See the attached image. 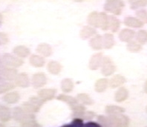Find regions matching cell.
<instances>
[{"mask_svg": "<svg viewBox=\"0 0 147 127\" xmlns=\"http://www.w3.org/2000/svg\"><path fill=\"white\" fill-rule=\"evenodd\" d=\"M43 103L44 101H42L39 97H32L29 99L28 101L23 103L22 108L28 113L34 114V112H37L41 109Z\"/></svg>", "mask_w": 147, "mask_h": 127, "instance_id": "1", "label": "cell"}, {"mask_svg": "<svg viewBox=\"0 0 147 127\" xmlns=\"http://www.w3.org/2000/svg\"><path fill=\"white\" fill-rule=\"evenodd\" d=\"M12 116L16 121L19 122L20 124L35 119L34 114L28 113L22 107H15L13 109Z\"/></svg>", "mask_w": 147, "mask_h": 127, "instance_id": "2", "label": "cell"}, {"mask_svg": "<svg viewBox=\"0 0 147 127\" xmlns=\"http://www.w3.org/2000/svg\"><path fill=\"white\" fill-rule=\"evenodd\" d=\"M2 63L5 67L10 68H18L22 66L24 63L22 58L18 57L15 55L11 54H5L1 57Z\"/></svg>", "mask_w": 147, "mask_h": 127, "instance_id": "3", "label": "cell"}, {"mask_svg": "<svg viewBox=\"0 0 147 127\" xmlns=\"http://www.w3.org/2000/svg\"><path fill=\"white\" fill-rule=\"evenodd\" d=\"M124 7V2L122 0H107L104 6L106 11L113 13L114 14L120 15Z\"/></svg>", "mask_w": 147, "mask_h": 127, "instance_id": "4", "label": "cell"}, {"mask_svg": "<svg viewBox=\"0 0 147 127\" xmlns=\"http://www.w3.org/2000/svg\"><path fill=\"white\" fill-rule=\"evenodd\" d=\"M101 73L103 76H111L116 71V66L112 59L109 57H103L101 64Z\"/></svg>", "mask_w": 147, "mask_h": 127, "instance_id": "5", "label": "cell"}, {"mask_svg": "<svg viewBox=\"0 0 147 127\" xmlns=\"http://www.w3.org/2000/svg\"><path fill=\"white\" fill-rule=\"evenodd\" d=\"M18 75V72L15 68L4 67L0 70V79L5 81H14L16 76Z\"/></svg>", "mask_w": 147, "mask_h": 127, "instance_id": "6", "label": "cell"}, {"mask_svg": "<svg viewBox=\"0 0 147 127\" xmlns=\"http://www.w3.org/2000/svg\"><path fill=\"white\" fill-rule=\"evenodd\" d=\"M32 86L35 88H40L43 87L46 84L47 77L45 74L42 72H39L34 74L31 79Z\"/></svg>", "mask_w": 147, "mask_h": 127, "instance_id": "7", "label": "cell"}, {"mask_svg": "<svg viewBox=\"0 0 147 127\" xmlns=\"http://www.w3.org/2000/svg\"><path fill=\"white\" fill-rule=\"evenodd\" d=\"M103 59V55L102 53H97L94 54L89 60L88 67L92 71H96L101 66L102 61Z\"/></svg>", "mask_w": 147, "mask_h": 127, "instance_id": "8", "label": "cell"}, {"mask_svg": "<svg viewBox=\"0 0 147 127\" xmlns=\"http://www.w3.org/2000/svg\"><path fill=\"white\" fill-rule=\"evenodd\" d=\"M57 93V90L54 88H42L38 91V97L42 101L45 102L52 100Z\"/></svg>", "mask_w": 147, "mask_h": 127, "instance_id": "9", "label": "cell"}, {"mask_svg": "<svg viewBox=\"0 0 147 127\" xmlns=\"http://www.w3.org/2000/svg\"><path fill=\"white\" fill-rule=\"evenodd\" d=\"M15 85L21 88H27L30 86V80L26 73L18 74L15 79Z\"/></svg>", "mask_w": 147, "mask_h": 127, "instance_id": "10", "label": "cell"}, {"mask_svg": "<svg viewBox=\"0 0 147 127\" xmlns=\"http://www.w3.org/2000/svg\"><path fill=\"white\" fill-rule=\"evenodd\" d=\"M135 34L136 33L131 29H123L119 34V38H120V41L128 43L131 41V40H133V39L135 37Z\"/></svg>", "mask_w": 147, "mask_h": 127, "instance_id": "11", "label": "cell"}, {"mask_svg": "<svg viewBox=\"0 0 147 127\" xmlns=\"http://www.w3.org/2000/svg\"><path fill=\"white\" fill-rule=\"evenodd\" d=\"M124 24L128 27L133 28H140L144 26V23L139 19L134 16H127L124 20Z\"/></svg>", "mask_w": 147, "mask_h": 127, "instance_id": "12", "label": "cell"}, {"mask_svg": "<svg viewBox=\"0 0 147 127\" xmlns=\"http://www.w3.org/2000/svg\"><path fill=\"white\" fill-rule=\"evenodd\" d=\"M36 51L43 57H48L52 54V49L47 43H41L36 48Z\"/></svg>", "mask_w": 147, "mask_h": 127, "instance_id": "13", "label": "cell"}, {"mask_svg": "<svg viewBox=\"0 0 147 127\" xmlns=\"http://www.w3.org/2000/svg\"><path fill=\"white\" fill-rule=\"evenodd\" d=\"M126 78L123 76L120 75V74H117V75L114 76L112 78H111V80L109 81V85L111 88H116L120 87L126 82Z\"/></svg>", "mask_w": 147, "mask_h": 127, "instance_id": "14", "label": "cell"}, {"mask_svg": "<svg viewBox=\"0 0 147 127\" xmlns=\"http://www.w3.org/2000/svg\"><path fill=\"white\" fill-rule=\"evenodd\" d=\"M29 62L32 66L35 67V68H41V67L44 66L45 63V59L41 55L34 54V55L31 56V57L29 59Z\"/></svg>", "mask_w": 147, "mask_h": 127, "instance_id": "15", "label": "cell"}, {"mask_svg": "<svg viewBox=\"0 0 147 127\" xmlns=\"http://www.w3.org/2000/svg\"><path fill=\"white\" fill-rule=\"evenodd\" d=\"M129 97V91L125 87H120L117 90L115 95V99L117 103H122Z\"/></svg>", "mask_w": 147, "mask_h": 127, "instance_id": "16", "label": "cell"}, {"mask_svg": "<svg viewBox=\"0 0 147 127\" xmlns=\"http://www.w3.org/2000/svg\"><path fill=\"white\" fill-rule=\"evenodd\" d=\"M13 51L16 57L20 58L27 57L31 54L30 49H28L27 47L24 46V45H18V46L15 47Z\"/></svg>", "mask_w": 147, "mask_h": 127, "instance_id": "17", "label": "cell"}, {"mask_svg": "<svg viewBox=\"0 0 147 127\" xmlns=\"http://www.w3.org/2000/svg\"><path fill=\"white\" fill-rule=\"evenodd\" d=\"M3 100L7 103L9 104H14L19 102V100L20 99V96L19 95L18 92L16 91H12V92H9L4 95L2 97Z\"/></svg>", "mask_w": 147, "mask_h": 127, "instance_id": "18", "label": "cell"}, {"mask_svg": "<svg viewBox=\"0 0 147 127\" xmlns=\"http://www.w3.org/2000/svg\"><path fill=\"white\" fill-rule=\"evenodd\" d=\"M47 68L49 71V73L52 74H58L61 72L62 71V67L61 64L59 62L57 61H50L47 66Z\"/></svg>", "mask_w": 147, "mask_h": 127, "instance_id": "19", "label": "cell"}, {"mask_svg": "<svg viewBox=\"0 0 147 127\" xmlns=\"http://www.w3.org/2000/svg\"><path fill=\"white\" fill-rule=\"evenodd\" d=\"M90 46L94 50H101L103 48L102 37L100 35H96L90 40Z\"/></svg>", "mask_w": 147, "mask_h": 127, "instance_id": "20", "label": "cell"}, {"mask_svg": "<svg viewBox=\"0 0 147 127\" xmlns=\"http://www.w3.org/2000/svg\"><path fill=\"white\" fill-rule=\"evenodd\" d=\"M57 100H60V101H63L65 102V103H67L68 106H70L71 109L74 107V106H76L77 103H79L78 101L77 100V99L74 98L72 96H69V95H59L57 97Z\"/></svg>", "mask_w": 147, "mask_h": 127, "instance_id": "21", "label": "cell"}, {"mask_svg": "<svg viewBox=\"0 0 147 127\" xmlns=\"http://www.w3.org/2000/svg\"><path fill=\"white\" fill-rule=\"evenodd\" d=\"M109 86V80L106 78H101L99 79L96 81L94 85V88L95 91L97 92H103L106 91V88Z\"/></svg>", "mask_w": 147, "mask_h": 127, "instance_id": "22", "label": "cell"}, {"mask_svg": "<svg viewBox=\"0 0 147 127\" xmlns=\"http://www.w3.org/2000/svg\"><path fill=\"white\" fill-rule=\"evenodd\" d=\"M102 44L103 48L106 49H110L115 45V39L112 34H106L102 36Z\"/></svg>", "mask_w": 147, "mask_h": 127, "instance_id": "23", "label": "cell"}, {"mask_svg": "<svg viewBox=\"0 0 147 127\" xmlns=\"http://www.w3.org/2000/svg\"><path fill=\"white\" fill-rule=\"evenodd\" d=\"M98 28L102 30L109 29V16L104 13H100L98 16Z\"/></svg>", "mask_w": 147, "mask_h": 127, "instance_id": "24", "label": "cell"}, {"mask_svg": "<svg viewBox=\"0 0 147 127\" xmlns=\"http://www.w3.org/2000/svg\"><path fill=\"white\" fill-rule=\"evenodd\" d=\"M11 118V111L9 108L0 106V121L7 122Z\"/></svg>", "mask_w": 147, "mask_h": 127, "instance_id": "25", "label": "cell"}, {"mask_svg": "<svg viewBox=\"0 0 147 127\" xmlns=\"http://www.w3.org/2000/svg\"><path fill=\"white\" fill-rule=\"evenodd\" d=\"M125 111V109L123 107H120L118 106H115V105H111V106H107L106 107V112L109 115H120Z\"/></svg>", "mask_w": 147, "mask_h": 127, "instance_id": "26", "label": "cell"}, {"mask_svg": "<svg viewBox=\"0 0 147 127\" xmlns=\"http://www.w3.org/2000/svg\"><path fill=\"white\" fill-rule=\"evenodd\" d=\"M74 84L73 81L69 78H65L61 82V89L65 93H69L73 90Z\"/></svg>", "mask_w": 147, "mask_h": 127, "instance_id": "27", "label": "cell"}, {"mask_svg": "<svg viewBox=\"0 0 147 127\" xmlns=\"http://www.w3.org/2000/svg\"><path fill=\"white\" fill-rule=\"evenodd\" d=\"M120 21L115 16H109V28L112 32H117L120 28Z\"/></svg>", "mask_w": 147, "mask_h": 127, "instance_id": "28", "label": "cell"}, {"mask_svg": "<svg viewBox=\"0 0 147 127\" xmlns=\"http://www.w3.org/2000/svg\"><path fill=\"white\" fill-rule=\"evenodd\" d=\"M135 39L140 45H145L147 43V30H139L135 34Z\"/></svg>", "mask_w": 147, "mask_h": 127, "instance_id": "29", "label": "cell"}, {"mask_svg": "<svg viewBox=\"0 0 147 127\" xmlns=\"http://www.w3.org/2000/svg\"><path fill=\"white\" fill-rule=\"evenodd\" d=\"M97 34V31L94 28L91 27H84L83 30L80 31V36L83 38V39H86L87 38H89L91 36H94L95 34Z\"/></svg>", "mask_w": 147, "mask_h": 127, "instance_id": "30", "label": "cell"}, {"mask_svg": "<svg viewBox=\"0 0 147 127\" xmlns=\"http://www.w3.org/2000/svg\"><path fill=\"white\" fill-rule=\"evenodd\" d=\"M77 100L82 105H92L93 103V100L87 94L81 93L77 96Z\"/></svg>", "mask_w": 147, "mask_h": 127, "instance_id": "31", "label": "cell"}, {"mask_svg": "<svg viewBox=\"0 0 147 127\" xmlns=\"http://www.w3.org/2000/svg\"><path fill=\"white\" fill-rule=\"evenodd\" d=\"M15 87V84L12 82L5 80L0 81V94L5 93L7 91L13 89Z\"/></svg>", "mask_w": 147, "mask_h": 127, "instance_id": "32", "label": "cell"}, {"mask_svg": "<svg viewBox=\"0 0 147 127\" xmlns=\"http://www.w3.org/2000/svg\"><path fill=\"white\" fill-rule=\"evenodd\" d=\"M97 121L102 127H113L110 116L106 117L104 115H100L97 118Z\"/></svg>", "mask_w": 147, "mask_h": 127, "instance_id": "33", "label": "cell"}, {"mask_svg": "<svg viewBox=\"0 0 147 127\" xmlns=\"http://www.w3.org/2000/svg\"><path fill=\"white\" fill-rule=\"evenodd\" d=\"M127 50L131 53H138L142 50V45L136 40H131L127 44Z\"/></svg>", "mask_w": 147, "mask_h": 127, "instance_id": "34", "label": "cell"}, {"mask_svg": "<svg viewBox=\"0 0 147 127\" xmlns=\"http://www.w3.org/2000/svg\"><path fill=\"white\" fill-rule=\"evenodd\" d=\"M98 16L99 14L97 12H92V14H90L88 17V24L92 25L93 27L98 28Z\"/></svg>", "mask_w": 147, "mask_h": 127, "instance_id": "35", "label": "cell"}, {"mask_svg": "<svg viewBox=\"0 0 147 127\" xmlns=\"http://www.w3.org/2000/svg\"><path fill=\"white\" fill-rule=\"evenodd\" d=\"M147 6V0H135L131 2V8L133 10H136L140 7H144Z\"/></svg>", "mask_w": 147, "mask_h": 127, "instance_id": "36", "label": "cell"}, {"mask_svg": "<svg viewBox=\"0 0 147 127\" xmlns=\"http://www.w3.org/2000/svg\"><path fill=\"white\" fill-rule=\"evenodd\" d=\"M137 18L139 19L143 23L147 24V11L145 9H140L136 11Z\"/></svg>", "mask_w": 147, "mask_h": 127, "instance_id": "37", "label": "cell"}, {"mask_svg": "<svg viewBox=\"0 0 147 127\" xmlns=\"http://www.w3.org/2000/svg\"><path fill=\"white\" fill-rule=\"evenodd\" d=\"M83 120L80 118H75L70 124H67L62 127H83Z\"/></svg>", "mask_w": 147, "mask_h": 127, "instance_id": "38", "label": "cell"}, {"mask_svg": "<svg viewBox=\"0 0 147 127\" xmlns=\"http://www.w3.org/2000/svg\"><path fill=\"white\" fill-rule=\"evenodd\" d=\"M20 127H41L40 124H38L37 122L35 120H31L28 121L24 122L22 123Z\"/></svg>", "mask_w": 147, "mask_h": 127, "instance_id": "39", "label": "cell"}, {"mask_svg": "<svg viewBox=\"0 0 147 127\" xmlns=\"http://www.w3.org/2000/svg\"><path fill=\"white\" fill-rule=\"evenodd\" d=\"M120 127H129V118L126 115H120Z\"/></svg>", "mask_w": 147, "mask_h": 127, "instance_id": "40", "label": "cell"}, {"mask_svg": "<svg viewBox=\"0 0 147 127\" xmlns=\"http://www.w3.org/2000/svg\"><path fill=\"white\" fill-rule=\"evenodd\" d=\"M8 43V36L5 33H0V45H5Z\"/></svg>", "mask_w": 147, "mask_h": 127, "instance_id": "41", "label": "cell"}, {"mask_svg": "<svg viewBox=\"0 0 147 127\" xmlns=\"http://www.w3.org/2000/svg\"><path fill=\"white\" fill-rule=\"evenodd\" d=\"M95 116V114L93 112V111H85L84 115L83 116V119L84 120H91Z\"/></svg>", "mask_w": 147, "mask_h": 127, "instance_id": "42", "label": "cell"}, {"mask_svg": "<svg viewBox=\"0 0 147 127\" xmlns=\"http://www.w3.org/2000/svg\"><path fill=\"white\" fill-rule=\"evenodd\" d=\"M83 127H102L99 124H97L95 122H88Z\"/></svg>", "mask_w": 147, "mask_h": 127, "instance_id": "43", "label": "cell"}, {"mask_svg": "<svg viewBox=\"0 0 147 127\" xmlns=\"http://www.w3.org/2000/svg\"><path fill=\"white\" fill-rule=\"evenodd\" d=\"M144 91H145L146 93L147 94V80L146 81V82H145V83H144Z\"/></svg>", "mask_w": 147, "mask_h": 127, "instance_id": "44", "label": "cell"}, {"mask_svg": "<svg viewBox=\"0 0 147 127\" xmlns=\"http://www.w3.org/2000/svg\"><path fill=\"white\" fill-rule=\"evenodd\" d=\"M4 65H3V63H2V58L0 57V70L2 69V68H4Z\"/></svg>", "mask_w": 147, "mask_h": 127, "instance_id": "45", "label": "cell"}, {"mask_svg": "<svg viewBox=\"0 0 147 127\" xmlns=\"http://www.w3.org/2000/svg\"><path fill=\"white\" fill-rule=\"evenodd\" d=\"M2 14H0V25H2Z\"/></svg>", "mask_w": 147, "mask_h": 127, "instance_id": "46", "label": "cell"}, {"mask_svg": "<svg viewBox=\"0 0 147 127\" xmlns=\"http://www.w3.org/2000/svg\"><path fill=\"white\" fill-rule=\"evenodd\" d=\"M0 127H6L4 125V124H0Z\"/></svg>", "mask_w": 147, "mask_h": 127, "instance_id": "47", "label": "cell"}, {"mask_svg": "<svg viewBox=\"0 0 147 127\" xmlns=\"http://www.w3.org/2000/svg\"><path fill=\"white\" fill-rule=\"evenodd\" d=\"M76 2H81V1H83V0H74Z\"/></svg>", "mask_w": 147, "mask_h": 127, "instance_id": "48", "label": "cell"}, {"mask_svg": "<svg viewBox=\"0 0 147 127\" xmlns=\"http://www.w3.org/2000/svg\"><path fill=\"white\" fill-rule=\"evenodd\" d=\"M129 1L130 2H134V1H135V0H129Z\"/></svg>", "mask_w": 147, "mask_h": 127, "instance_id": "49", "label": "cell"}, {"mask_svg": "<svg viewBox=\"0 0 147 127\" xmlns=\"http://www.w3.org/2000/svg\"><path fill=\"white\" fill-rule=\"evenodd\" d=\"M146 113H147V107H146Z\"/></svg>", "mask_w": 147, "mask_h": 127, "instance_id": "50", "label": "cell"}, {"mask_svg": "<svg viewBox=\"0 0 147 127\" xmlns=\"http://www.w3.org/2000/svg\"><path fill=\"white\" fill-rule=\"evenodd\" d=\"M146 127H147V126H146Z\"/></svg>", "mask_w": 147, "mask_h": 127, "instance_id": "51", "label": "cell"}]
</instances>
